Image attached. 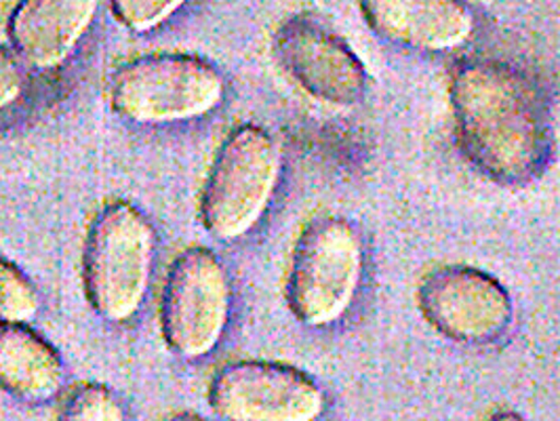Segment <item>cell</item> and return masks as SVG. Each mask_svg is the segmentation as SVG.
<instances>
[{"label": "cell", "instance_id": "ac0fdd59", "mask_svg": "<svg viewBox=\"0 0 560 421\" xmlns=\"http://www.w3.org/2000/svg\"><path fill=\"white\" fill-rule=\"evenodd\" d=\"M167 421H207L205 418H200L197 413H177V416H173L171 420Z\"/></svg>", "mask_w": 560, "mask_h": 421}, {"label": "cell", "instance_id": "ba28073f", "mask_svg": "<svg viewBox=\"0 0 560 421\" xmlns=\"http://www.w3.org/2000/svg\"><path fill=\"white\" fill-rule=\"evenodd\" d=\"M418 306L441 336L462 343L498 339L512 323V300L504 284L466 264L428 272L418 289Z\"/></svg>", "mask_w": 560, "mask_h": 421}, {"label": "cell", "instance_id": "52a82bcc", "mask_svg": "<svg viewBox=\"0 0 560 421\" xmlns=\"http://www.w3.org/2000/svg\"><path fill=\"white\" fill-rule=\"evenodd\" d=\"M209 405L225 421H318L325 393L308 373L272 361H238L215 373Z\"/></svg>", "mask_w": 560, "mask_h": 421}, {"label": "cell", "instance_id": "9a60e30c", "mask_svg": "<svg viewBox=\"0 0 560 421\" xmlns=\"http://www.w3.org/2000/svg\"><path fill=\"white\" fill-rule=\"evenodd\" d=\"M188 0H113L114 17L133 32L159 28Z\"/></svg>", "mask_w": 560, "mask_h": 421}, {"label": "cell", "instance_id": "9c48e42d", "mask_svg": "<svg viewBox=\"0 0 560 421\" xmlns=\"http://www.w3.org/2000/svg\"><path fill=\"white\" fill-rule=\"evenodd\" d=\"M275 54L282 70L323 104L348 108L366 93L361 57L336 32L310 17H293L280 26Z\"/></svg>", "mask_w": 560, "mask_h": 421}, {"label": "cell", "instance_id": "5bb4252c", "mask_svg": "<svg viewBox=\"0 0 560 421\" xmlns=\"http://www.w3.org/2000/svg\"><path fill=\"white\" fill-rule=\"evenodd\" d=\"M57 421H125V411L110 388L83 384L70 394Z\"/></svg>", "mask_w": 560, "mask_h": 421}, {"label": "cell", "instance_id": "e0dca14e", "mask_svg": "<svg viewBox=\"0 0 560 421\" xmlns=\"http://www.w3.org/2000/svg\"><path fill=\"white\" fill-rule=\"evenodd\" d=\"M489 421H527L523 420L518 413H514V411H500V413H495V416H491Z\"/></svg>", "mask_w": 560, "mask_h": 421}, {"label": "cell", "instance_id": "5b68a950", "mask_svg": "<svg viewBox=\"0 0 560 421\" xmlns=\"http://www.w3.org/2000/svg\"><path fill=\"white\" fill-rule=\"evenodd\" d=\"M224 77L197 56L154 54L120 66L110 81L114 110L143 125L192 120L224 100Z\"/></svg>", "mask_w": 560, "mask_h": 421}, {"label": "cell", "instance_id": "4fadbf2b", "mask_svg": "<svg viewBox=\"0 0 560 421\" xmlns=\"http://www.w3.org/2000/svg\"><path fill=\"white\" fill-rule=\"evenodd\" d=\"M38 312V295L28 277L0 257V325L28 323Z\"/></svg>", "mask_w": 560, "mask_h": 421}, {"label": "cell", "instance_id": "2e32d148", "mask_svg": "<svg viewBox=\"0 0 560 421\" xmlns=\"http://www.w3.org/2000/svg\"><path fill=\"white\" fill-rule=\"evenodd\" d=\"M26 89V77L18 57L0 47V110L20 102Z\"/></svg>", "mask_w": 560, "mask_h": 421}, {"label": "cell", "instance_id": "7c38bea8", "mask_svg": "<svg viewBox=\"0 0 560 421\" xmlns=\"http://www.w3.org/2000/svg\"><path fill=\"white\" fill-rule=\"evenodd\" d=\"M63 363L56 348L26 327L0 325V388L18 400L40 405L61 390Z\"/></svg>", "mask_w": 560, "mask_h": 421}, {"label": "cell", "instance_id": "7a4b0ae2", "mask_svg": "<svg viewBox=\"0 0 560 421\" xmlns=\"http://www.w3.org/2000/svg\"><path fill=\"white\" fill-rule=\"evenodd\" d=\"M154 227L129 202H110L93 220L83 255L84 293L93 309L114 323L129 320L148 293Z\"/></svg>", "mask_w": 560, "mask_h": 421}, {"label": "cell", "instance_id": "3957f363", "mask_svg": "<svg viewBox=\"0 0 560 421\" xmlns=\"http://www.w3.org/2000/svg\"><path fill=\"white\" fill-rule=\"evenodd\" d=\"M363 241L354 225L336 215L310 222L291 255L287 304L306 327L337 323L363 281Z\"/></svg>", "mask_w": 560, "mask_h": 421}, {"label": "cell", "instance_id": "8fae6325", "mask_svg": "<svg viewBox=\"0 0 560 421\" xmlns=\"http://www.w3.org/2000/svg\"><path fill=\"white\" fill-rule=\"evenodd\" d=\"M100 0H22L9 22L18 57L36 70H54L74 54L91 28Z\"/></svg>", "mask_w": 560, "mask_h": 421}, {"label": "cell", "instance_id": "277c9868", "mask_svg": "<svg viewBox=\"0 0 560 421\" xmlns=\"http://www.w3.org/2000/svg\"><path fill=\"white\" fill-rule=\"evenodd\" d=\"M280 168V145L266 129L241 125L232 131L215 156L200 198L205 230L220 241L252 232L275 197Z\"/></svg>", "mask_w": 560, "mask_h": 421}, {"label": "cell", "instance_id": "6da1fadb", "mask_svg": "<svg viewBox=\"0 0 560 421\" xmlns=\"http://www.w3.org/2000/svg\"><path fill=\"white\" fill-rule=\"evenodd\" d=\"M455 136L487 179L516 186L535 179L552 156L550 106L539 84L498 59L462 63L448 83Z\"/></svg>", "mask_w": 560, "mask_h": 421}, {"label": "cell", "instance_id": "30bf717a", "mask_svg": "<svg viewBox=\"0 0 560 421\" xmlns=\"http://www.w3.org/2000/svg\"><path fill=\"white\" fill-rule=\"evenodd\" d=\"M361 13L377 36L425 54L455 51L477 30L464 0H361Z\"/></svg>", "mask_w": 560, "mask_h": 421}, {"label": "cell", "instance_id": "8992f818", "mask_svg": "<svg viewBox=\"0 0 560 421\" xmlns=\"http://www.w3.org/2000/svg\"><path fill=\"white\" fill-rule=\"evenodd\" d=\"M230 316V281L222 259L209 249L179 253L168 270L161 323L173 352L200 359L213 352Z\"/></svg>", "mask_w": 560, "mask_h": 421}]
</instances>
